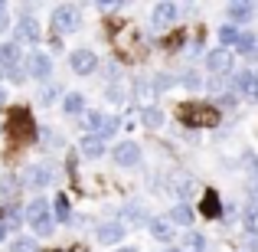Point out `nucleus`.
Returning a JSON list of instances; mask_svg holds the SVG:
<instances>
[{
  "mask_svg": "<svg viewBox=\"0 0 258 252\" xmlns=\"http://www.w3.org/2000/svg\"><path fill=\"white\" fill-rule=\"evenodd\" d=\"M242 33L245 30H239V26H219V46L222 49H235V46H239V39H242Z\"/></svg>",
  "mask_w": 258,
  "mask_h": 252,
  "instance_id": "5701e85b",
  "label": "nucleus"
},
{
  "mask_svg": "<svg viewBox=\"0 0 258 252\" xmlns=\"http://www.w3.org/2000/svg\"><path fill=\"white\" fill-rule=\"evenodd\" d=\"M248 196L258 203V158H252V177H248Z\"/></svg>",
  "mask_w": 258,
  "mask_h": 252,
  "instance_id": "f704fd0d",
  "label": "nucleus"
},
{
  "mask_svg": "<svg viewBox=\"0 0 258 252\" xmlns=\"http://www.w3.org/2000/svg\"><path fill=\"white\" fill-rule=\"evenodd\" d=\"M151 82H154V92H167V88L176 85V79L170 72H157V76H151Z\"/></svg>",
  "mask_w": 258,
  "mask_h": 252,
  "instance_id": "2f4dec72",
  "label": "nucleus"
},
{
  "mask_svg": "<svg viewBox=\"0 0 258 252\" xmlns=\"http://www.w3.org/2000/svg\"><path fill=\"white\" fill-rule=\"evenodd\" d=\"M105 72H108V85L121 82V66L114 63V59H108V63H105Z\"/></svg>",
  "mask_w": 258,
  "mask_h": 252,
  "instance_id": "4c0bfd02",
  "label": "nucleus"
},
{
  "mask_svg": "<svg viewBox=\"0 0 258 252\" xmlns=\"http://www.w3.org/2000/svg\"><path fill=\"white\" fill-rule=\"evenodd\" d=\"M167 252H180V249H167Z\"/></svg>",
  "mask_w": 258,
  "mask_h": 252,
  "instance_id": "a18cd8bd",
  "label": "nucleus"
},
{
  "mask_svg": "<svg viewBox=\"0 0 258 252\" xmlns=\"http://www.w3.org/2000/svg\"><path fill=\"white\" fill-rule=\"evenodd\" d=\"M242 223H245V233L258 239V203H248L245 213H242Z\"/></svg>",
  "mask_w": 258,
  "mask_h": 252,
  "instance_id": "bb28decb",
  "label": "nucleus"
},
{
  "mask_svg": "<svg viewBox=\"0 0 258 252\" xmlns=\"http://www.w3.org/2000/svg\"><path fill=\"white\" fill-rule=\"evenodd\" d=\"M147 233H151V239L164 242V246H170V242L176 239V223L170 220V216H151V223H147Z\"/></svg>",
  "mask_w": 258,
  "mask_h": 252,
  "instance_id": "6e6552de",
  "label": "nucleus"
},
{
  "mask_svg": "<svg viewBox=\"0 0 258 252\" xmlns=\"http://www.w3.org/2000/svg\"><path fill=\"white\" fill-rule=\"evenodd\" d=\"M206 246L209 242H206V236H203L200 229H183L180 233V246L176 249L180 252H206Z\"/></svg>",
  "mask_w": 258,
  "mask_h": 252,
  "instance_id": "f3484780",
  "label": "nucleus"
},
{
  "mask_svg": "<svg viewBox=\"0 0 258 252\" xmlns=\"http://www.w3.org/2000/svg\"><path fill=\"white\" fill-rule=\"evenodd\" d=\"M235 66V53L232 49H222V46H216V49L206 53V69L209 76H229Z\"/></svg>",
  "mask_w": 258,
  "mask_h": 252,
  "instance_id": "423d86ee",
  "label": "nucleus"
},
{
  "mask_svg": "<svg viewBox=\"0 0 258 252\" xmlns=\"http://www.w3.org/2000/svg\"><path fill=\"white\" fill-rule=\"evenodd\" d=\"M226 85H232L226 76H209V79H206V88H209L213 95H226Z\"/></svg>",
  "mask_w": 258,
  "mask_h": 252,
  "instance_id": "72a5a7b5",
  "label": "nucleus"
},
{
  "mask_svg": "<svg viewBox=\"0 0 258 252\" xmlns=\"http://www.w3.org/2000/svg\"><path fill=\"white\" fill-rule=\"evenodd\" d=\"M180 82H183V88H189V92H196V88H203V85H206V82H203V76H200V72H193V69H189V72H183V76H180Z\"/></svg>",
  "mask_w": 258,
  "mask_h": 252,
  "instance_id": "473e14b6",
  "label": "nucleus"
},
{
  "mask_svg": "<svg viewBox=\"0 0 258 252\" xmlns=\"http://www.w3.org/2000/svg\"><path fill=\"white\" fill-rule=\"evenodd\" d=\"M23 66V46H17L10 39V43H0V69L4 72H13Z\"/></svg>",
  "mask_w": 258,
  "mask_h": 252,
  "instance_id": "2eb2a0df",
  "label": "nucleus"
},
{
  "mask_svg": "<svg viewBox=\"0 0 258 252\" xmlns=\"http://www.w3.org/2000/svg\"><path fill=\"white\" fill-rule=\"evenodd\" d=\"M23 216H26L30 226H36V223H43V220H49V216H52V203L46 200V196H36V200H30L23 207Z\"/></svg>",
  "mask_w": 258,
  "mask_h": 252,
  "instance_id": "ddd939ff",
  "label": "nucleus"
},
{
  "mask_svg": "<svg viewBox=\"0 0 258 252\" xmlns=\"http://www.w3.org/2000/svg\"><path fill=\"white\" fill-rule=\"evenodd\" d=\"M118 220L124 223V226H147L151 223V216H147V210L141 207V203H124L118 213Z\"/></svg>",
  "mask_w": 258,
  "mask_h": 252,
  "instance_id": "dca6fc26",
  "label": "nucleus"
},
{
  "mask_svg": "<svg viewBox=\"0 0 258 252\" xmlns=\"http://www.w3.org/2000/svg\"><path fill=\"white\" fill-rule=\"evenodd\" d=\"M52 180H56V164L52 161H36V164L23 170V187L30 190H46Z\"/></svg>",
  "mask_w": 258,
  "mask_h": 252,
  "instance_id": "f03ea898",
  "label": "nucleus"
},
{
  "mask_svg": "<svg viewBox=\"0 0 258 252\" xmlns=\"http://www.w3.org/2000/svg\"><path fill=\"white\" fill-rule=\"evenodd\" d=\"M59 98H66V92L56 82L43 85V92H39V105H52V102H59Z\"/></svg>",
  "mask_w": 258,
  "mask_h": 252,
  "instance_id": "c756f323",
  "label": "nucleus"
},
{
  "mask_svg": "<svg viewBox=\"0 0 258 252\" xmlns=\"http://www.w3.org/2000/svg\"><path fill=\"white\" fill-rule=\"evenodd\" d=\"M26 76L36 79V82H43V85H49V79H52V56L49 53L33 49L30 56H26Z\"/></svg>",
  "mask_w": 258,
  "mask_h": 252,
  "instance_id": "7ed1b4c3",
  "label": "nucleus"
},
{
  "mask_svg": "<svg viewBox=\"0 0 258 252\" xmlns=\"http://www.w3.org/2000/svg\"><path fill=\"white\" fill-rule=\"evenodd\" d=\"M154 82L147 76H138L134 79V102H144V105H154Z\"/></svg>",
  "mask_w": 258,
  "mask_h": 252,
  "instance_id": "412c9836",
  "label": "nucleus"
},
{
  "mask_svg": "<svg viewBox=\"0 0 258 252\" xmlns=\"http://www.w3.org/2000/svg\"><path fill=\"white\" fill-rule=\"evenodd\" d=\"M7 30H13V23H10V7L0 4V36H4Z\"/></svg>",
  "mask_w": 258,
  "mask_h": 252,
  "instance_id": "58836bf2",
  "label": "nucleus"
},
{
  "mask_svg": "<svg viewBox=\"0 0 258 252\" xmlns=\"http://www.w3.org/2000/svg\"><path fill=\"white\" fill-rule=\"evenodd\" d=\"M62 112L69 115V118H76V115H85V95H82V92H66Z\"/></svg>",
  "mask_w": 258,
  "mask_h": 252,
  "instance_id": "4be33fe9",
  "label": "nucleus"
},
{
  "mask_svg": "<svg viewBox=\"0 0 258 252\" xmlns=\"http://www.w3.org/2000/svg\"><path fill=\"white\" fill-rule=\"evenodd\" d=\"M170 190L176 193V203H186V196L196 190V183H193V177H176V180L170 183Z\"/></svg>",
  "mask_w": 258,
  "mask_h": 252,
  "instance_id": "b1692460",
  "label": "nucleus"
},
{
  "mask_svg": "<svg viewBox=\"0 0 258 252\" xmlns=\"http://www.w3.org/2000/svg\"><path fill=\"white\" fill-rule=\"evenodd\" d=\"M124 236H127L124 223H121V220H108V223H101V226H98L95 239H98L101 246H118V242H124Z\"/></svg>",
  "mask_w": 258,
  "mask_h": 252,
  "instance_id": "9b49d317",
  "label": "nucleus"
},
{
  "mask_svg": "<svg viewBox=\"0 0 258 252\" xmlns=\"http://www.w3.org/2000/svg\"><path fill=\"white\" fill-rule=\"evenodd\" d=\"M105 98H108V102H114V105H121V98H124V85H121V82L108 85V88H105Z\"/></svg>",
  "mask_w": 258,
  "mask_h": 252,
  "instance_id": "c9c22d12",
  "label": "nucleus"
},
{
  "mask_svg": "<svg viewBox=\"0 0 258 252\" xmlns=\"http://www.w3.org/2000/svg\"><path fill=\"white\" fill-rule=\"evenodd\" d=\"M111 161L118 167H124V170H131V167H141V161H144V154H141V144L138 141H118V144L111 147Z\"/></svg>",
  "mask_w": 258,
  "mask_h": 252,
  "instance_id": "20e7f679",
  "label": "nucleus"
},
{
  "mask_svg": "<svg viewBox=\"0 0 258 252\" xmlns=\"http://www.w3.org/2000/svg\"><path fill=\"white\" fill-rule=\"evenodd\" d=\"M39 36H43V33H39V23L33 17H26V13L13 23V43L17 46H39Z\"/></svg>",
  "mask_w": 258,
  "mask_h": 252,
  "instance_id": "39448f33",
  "label": "nucleus"
},
{
  "mask_svg": "<svg viewBox=\"0 0 258 252\" xmlns=\"http://www.w3.org/2000/svg\"><path fill=\"white\" fill-rule=\"evenodd\" d=\"M141 125L151 128V131L164 128V108L160 105H141Z\"/></svg>",
  "mask_w": 258,
  "mask_h": 252,
  "instance_id": "aec40b11",
  "label": "nucleus"
},
{
  "mask_svg": "<svg viewBox=\"0 0 258 252\" xmlns=\"http://www.w3.org/2000/svg\"><path fill=\"white\" fill-rule=\"evenodd\" d=\"M219 105H222V108H235V92H226V95H219Z\"/></svg>",
  "mask_w": 258,
  "mask_h": 252,
  "instance_id": "a19ab883",
  "label": "nucleus"
},
{
  "mask_svg": "<svg viewBox=\"0 0 258 252\" xmlns=\"http://www.w3.org/2000/svg\"><path fill=\"white\" fill-rule=\"evenodd\" d=\"M118 131H121V121L114 118V115H105V121H101V128H98V138L101 141H111Z\"/></svg>",
  "mask_w": 258,
  "mask_h": 252,
  "instance_id": "c85d7f7f",
  "label": "nucleus"
},
{
  "mask_svg": "<svg viewBox=\"0 0 258 252\" xmlns=\"http://www.w3.org/2000/svg\"><path fill=\"white\" fill-rule=\"evenodd\" d=\"M232 92H235V95H242L245 102H258V72H255V69H242V72H235V79H232Z\"/></svg>",
  "mask_w": 258,
  "mask_h": 252,
  "instance_id": "0eeeda50",
  "label": "nucleus"
},
{
  "mask_svg": "<svg viewBox=\"0 0 258 252\" xmlns=\"http://www.w3.org/2000/svg\"><path fill=\"white\" fill-rule=\"evenodd\" d=\"M7 233H10V226H7V223L0 220V242H7Z\"/></svg>",
  "mask_w": 258,
  "mask_h": 252,
  "instance_id": "79ce46f5",
  "label": "nucleus"
},
{
  "mask_svg": "<svg viewBox=\"0 0 258 252\" xmlns=\"http://www.w3.org/2000/svg\"><path fill=\"white\" fill-rule=\"evenodd\" d=\"M176 17H180V7H176V4H157L154 13H151V30L154 33L170 30V26L176 23Z\"/></svg>",
  "mask_w": 258,
  "mask_h": 252,
  "instance_id": "9d476101",
  "label": "nucleus"
},
{
  "mask_svg": "<svg viewBox=\"0 0 258 252\" xmlns=\"http://www.w3.org/2000/svg\"><path fill=\"white\" fill-rule=\"evenodd\" d=\"M49 20H52V33L69 36V33H79V26H82V10L76 4H59V7H52Z\"/></svg>",
  "mask_w": 258,
  "mask_h": 252,
  "instance_id": "f257e3e1",
  "label": "nucleus"
},
{
  "mask_svg": "<svg viewBox=\"0 0 258 252\" xmlns=\"http://www.w3.org/2000/svg\"><path fill=\"white\" fill-rule=\"evenodd\" d=\"M235 53H239V56H245L248 63H258V33L255 30H245V33H242Z\"/></svg>",
  "mask_w": 258,
  "mask_h": 252,
  "instance_id": "a211bd4d",
  "label": "nucleus"
},
{
  "mask_svg": "<svg viewBox=\"0 0 258 252\" xmlns=\"http://www.w3.org/2000/svg\"><path fill=\"white\" fill-rule=\"evenodd\" d=\"M105 151H108V141H101L98 134H82V138H79V154H82L85 161L105 158Z\"/></svg>",
  "mask_w": 258,
  "mask_h": 252,
  "instance_id": "4468645a",
  "label": "nucleus"
},
{
  "mask_svg": "<svg viewBox=\"0 0 258 252\" xmlns=\"http://www.w3.org/2000/svg\"><path fill=\"white\" fill-rule=\"evenodd\" d=\"M167 216H170V220L176 223V226H186V229H193L196 210H193V203H173V210H170Z\"/></svg>",
  "mask_w": 258,
  "mask_h": 252,
  "instance_id": "6ab92c4d",
  "label": "nucleus"
},
{
  "mask_svg": "<svg viewBox=\"0 0 258 252\" xmlns=\"http://www.w3.org/2000/svg\"><path fill=\"white\" fill-rule=\"evenodd\" d=\"M52 216H56V223H72V207H69V200H66L62 193L52 200Z\"/></svg>",
  "mask_w": 258,
  "mask_h": 252,
  "instance_id": "a878e982",
  "label": "nucleus"
},
{
  "mask_svg": "<svg viewBox=\"0 0 258 252\" xmlns=\"http://www.w3.org/2000/svg\"><path fill=\"white\" fill-rule=\"evenodd\" d=\"M20 190H23V180H17V177H4V180H0V200H13Z\"/></svg>",
  "mask_w": 258,
  "mask_h": 252,
  "instance_id": "cd10ccee",
  "label": "nucleus"
},
{
  "mask_svg": "<svg viewBox=\"0 0 258 252\" xmlns=\"http://www.w3.org/2000/svg\"><path fill=\"white\" fill-rule=\"evenodd\" d=\"M200 213H203V216H213V220H219V216L226 213V210H222V203H219V196H216L213 190L203 196V210H200Z\"/></svg>",
  "mask_w": 258,
  "mask_h": 252,
  "instance_id": "393cba45",
  "label": "nucleus"
},
{
  "mask_svg": "<svg viewBox=\"0 0 258 252\" xmlns=\"http://www.w3.org/2000/svg\"><path fill=\"white\" fill-rule=\"evenodd\" d=\"M69 69L76 76H95L98 72V56L92 49H72L69 53Z\"/></svg>",
  "mask_w": 258,
  "mask_h": 252,
  "instance_id": "1a4fd4ad",
  "label": "nucleus"
},
{
  "mask_svg": "<svg viewBox=\"0 0 258 252\" xmlns=\"http://www.w3.org/2000/svg\"><path fill=\"white\" fill-rule=\"evenodd\" d=\"M114 252H138L134 246H121V249H114Z\"/></svg>",
  "mask_w": 258,
  "mask_h": 252,
  "instance_id": "37998d69",
  "label": "nucleus"
},
{
  "mask_svg": "<svg viewBox=\"0 0 258 252\" xmlns=\"http://www.w3.org/2000/svg\"><path fill=\"white\" fill-rule=\"evenodd\" d=\"M255 13H258V7H255V4H245V0H239V4H229V7H226L229 26H245V23H252Z\"/></svg>",
  "mask_w": 258,
  "mask_h": 252,
  "instance_id": "f8f14e48",
  "label": "nucleus"
},
{
  "mask_svg": "<svg viewBox=\"0 0 258 252\" xmlns=\"http://www.w3.org/2000/svg\"><path fill=\"white\" fill-rule=\"evenodd\" d=\"M49 49H52V56L62 53V36H59V33H49Z\"/></svg>",
  "mask_w": 258,
  "mask_h": 252,
  "instance_id": "ea45409f",
  "label": "nucleus"
},
{
  "mask_svg": "<svg viewBox=\"0 0 258 252\" xmlns=\"http://www.w3.org/2000/svg\"><path fill=\"white\" fill-rule=\"evenodd\" d=\"M4 102H7V92H4V88H0V105H4Z\"/></svg>",
  "mask_w": 258,
  "mask_h": 252,
  "instance_id": "c03bdc74",
  "label": "nucleus"
},
{
  "mask_svg": "<svg viewBox=\"0 0 258 252\" xmlns=\"http://www.w3.org/2000/svg\"><path fill=\"white\" fill-rule=\"evenodd\" d=\"M10 252H43V249H39V242L30 239V236H17V239L10 242Z\"/></svg>",
  "mask_w": 258,
  "mask_h": 252,
  "instance_id": "7c9ffc66",
  "label": "nucleus"
},
{
  "mask_svg": "<svg viewBox=\"0 0 258 252\" xmlns=\"http://www.w3.org/2000/svg\"><path fill=\"white\" fill-rule=\"evenodd\" d=\"M56 226H59V223H56V216H49V220L36 223L33 229H36V236H52V233H56Z\"/></svg>",
  "mask_w": 258,
  "mask_h": 252,
  "instance_id": "e433bc0d",
  "label": "nucleus"
}]
</instances>
